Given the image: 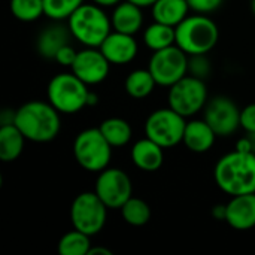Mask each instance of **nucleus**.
Returning a JSON list of instances; mask_svg holds the SVG:
<instances>
[{
	"mask_svg": "<svg viewBox=\"0 0 255 255\" xmlns=\"http://www.w3.org/2000/svg\"><path fill=\"white\" fill-rule=\"evenodd\" d=\"M215 184L229 196L255 193V152L233 151L223 155L214 167Z\"/></svg>",
	"mask_w": 255,
	"mask_h": 255,
	"instance_id": "obj_1",
	"label": "nucleus"
},
{
	"mask_svg": "<svg viewBox=\"0 0 255 255\" xmlns=\"http://www.w3.org/2000/svg\"><path fill=\"white\" fill-rule=\"evenodd\" d=\"M13 124L27 140L46 143L58 136L61 118L60 112L49 102L31 100L16 109Z\"/></svg>",
	"mask_w": 255,
	"mask_h": 255,
	"instance_id": "obj_2",
	"label": "nucleus"
},
{
	"mask_svg": "<svg viewBox=\"0 0 255 255\" xmlns=\"http://www.w3.org/2000/svg\"><path fill=\"white\" fill-rule=\"evenodd\" d=\"M67 27L72 37L87 48H99L112 31L111 16L96 3L81 4L67 18Z\"/></svg>",
	"mask_w": 255,
	"mask_h": 255,
	"instance_id": "obj_3",
	"label": "nucleus"
},
{
	"mask_svg": "<svg viewBox=\"0 0 255 255\" xmlns=\"http://www.w3.org/2000/svg\"><path fill=\"white\" fill-rule=\"evenodd\" d=\"M176 45L188 55L211 52L220 39L215 21L205 13L188 15L176 27Z\"/></svg>",
	"mask_w": 255,
	"mask_h": 255,
	"instance_id": "obj_4",
	"label": "nucleus"
},
{
	"mask_svg": "<svg viewBox=\"0 0 255 255\" xmlns=\"http://www.w3.org/2000/svg\"><path fill=\"white\" fill-rule=\"evenodd\" d=\"M88 85L73 72L55 75L46 88L48 102L64 115L78 114L81 109H84L88 102Z\"/></svg>",
	"mask_w": 255,
	"mask_h": 255,
	"instance_id": "obj_5",
	"label": "nucleus"
},
{
	"mask_svg": "<svg viewBox=\"0 0 255 255\" xmlns=\"http://www.w3.org/2000/svg\"><path fill=\"white\" fill-rule=\"evenodd\" d=\"M76 163L88 172H102L109 167L112 146L102 134L100 128L82 130L73 142Z\"/></svg>",
	"mask_w": 255,
	"mask_h": 255,
	"instance_id": "obj_6",
	"label": "nucleus"
},
{
	"mask_svg": "<svg viewBox=\"0 0 255 255\" xmlns=\"http://www.w3.org/2000/svg\"><path fill=\"white\" fill-rule=\"evenodd\" d=\"M108 218V208L96 194V191H85L78 194L70 206V221L73 229L88 235H99Z\"/></svg>",
	"mask_w": 255,
	"mask_h": 255,
	"instance_id": "obj_7",
	"label": "nucleus"
},
{
	"mask_svg": "<svg viewBox=\"0 0 255 255\" xmlns=\"http://www.w3.org/2000/svg\"><path fill=\"white\" fill-rule=\"evenodd\" d=\"M167 100L169 108L176 111L179 115L185 118L197 115L208 103V88L205 79L193 75L184 76L169 88Z\"/></svg>",
	"mask_w": 255,
	"mask_h": 255,
	"instance_id": "obj_8",
	"label": "nucleus"
},
{
	"mask_svg": "<svg viewBox=\"0 0 255 255\" xmlns=\"http://www.w3.org/2000/svg\"><path fill=\"white\" fill-rule=\"evenodd\" d=\"M188 58L190 55L175 43L164 49L154 51L149 58L148 69L157 85L170 88L188 75Z\"/></svg>",
	"mask_w": 255,
	"mask_h": 255,
	"instance_id": "obj_9",
	"label": "nucleus"
},
{
	"mask_svg": "<svg viewBox=\"0 0 255 255\" xmlns=\"http://www.w3.org/2000/svg\"><path fill=\"white\" fill-rule=\"evenodd\" d=\"M185 126V117L179 115L172 108H161L154 111L146 118L145 134L164 149L173 148L182 142Z\"/></svg>",
	"mask_w": 255,
	"mask_h": 255,
	"instance_id": "obj_10",
	"label": "nucleus"
},
{
	"mask_svg": "<svg viewBox=\"0 0 255 255\" xmlns=\"http://www.w3.org/2000/svg\"><path fill=\"white\" fill-rule=\"evenodd\" d=\"M94 191L108 209H121L133 196V182L123 169L106 167L99 172Z\"/></svg>",
	"mask_w": 255,
	"mask_h": 255,
	"instance_id": "obj_11",
	"label": "nucleus"
},
{
	"mask_svg": "<svg viewBox=\"0 0 255 255\" xmlns=\"http://www.w3.org/2000/svg\"><path fill=\"white\" fill-rule=\"evenodd\" d=\"M203 120L214 128L218 137H227L241 127V109L227 96H217L208 100L203 109Z\"/></svg>",
	"mask_w": 255,
	"mask_h": 255,
	"instance_id": "obj_12",
	"label": "nucleus"
},
{
	"mask_svg": "<svg viewBox=\"0 0 255 255\" xmlns=\"http://www.w3.org/2000/svg\"><path fill=\"white\" fill-rule=\"evenodd\" d=\"M70 69L87 85H97L108 78L111 63L103 55L100 48L85 46L84 49L78 51V55Z\"/></svg>",
	"mask_w": 255,
	"mask_h": 255,
	"instance_id": "obj_13",
	"label": "nucleus"
},
{
	"mask_svg": "<svg viewBox=\"0 0 255 255\" xmlns=\"http://www.w3.org/2000/svg\"><path fill=\"white\" fill-rule=\"evenodd\" d=\"M99 48L108 58V61L117 66L131 63L139 51L137 42L133 34H126L115 30L111 31V34L103 40Z\"/></svg>",
	"mask_w": 255,
	"mask_h": 255,
	"instance_id": "obj_14",
	"label": "nucleus"
},
{
	"mask_svg": "<svg viewBox=\"0 0 255 255\" xmlns=\"http://www.w3.org/2000/svg\"><path fill=\"white\" fill-rule=\"evenodd\" d=\"M226 223L239 232L255 227V193L233 196L227 203Z\"/></svg>",
	"mask_w": 255,
	"mask_h": 255,
	"instance_id": "obj_15",
	"label": "nucleus"
},
{
	"mask_svg": "<svg viewBox=\"0 0 255 255\" xmlns=\"http://www.w3.org/2000/svg\"><path fill=\"white\" fill-rule=\"evenodd\" d=\"M163 146H160L157 142H154L149 137H143L137 140L130 151V157L133 164L143 170V172H155L163 166L164 161V152Z\"/></svg>",
	"mask_w": 255,
	"mask_h": 255,
	"instance_id": "obj_16",
	"label": "nucleus"
},
{
	"mask_svg": "<svg viewBox=\"0 0 255 255\" xmlns=\"http://www.w3.org/2000/svg\"><path fill=\"white\" fill-rule=\"evenodd\" d=\"M111 22H112V30L134 36L143 25L142 7L128 0H123L114 7V12L111 15Z\"/></svg>",
	"mask_w": 255,
	"mask_h": 255,
	"instance_id": "obj_17",
	"label": "nucleus"
},
{
	"mask_svg": "<svg viewBox=\"0 0 255 255\" xmlns=\"http://www.w3.org/2000/svg\"><path fill=\"white\" fill-rule=\"evenodd\" d=\"M217 133L205 120H191L185 126L182 143L196 154L208 152L217 139Z\"/></svg>",
	"mask_w": 255,
	"mask_h": 255,
	"instance_id": "obj_18",
	"label": "nucleus"
},
{
	"mask_svg": "<svg viewBox=\"0 0 255 255\" xmlns=\"http://www.w3.org/2000/svg\"><path fill=\"white\" fill-rule=\"evenodd\" d=\"M154 21L176 27L181 24L190 12V4L187 0H157L151 6Z\"/></svg>",
	"mask_w": 255,
	"mask_h": 255,
	"instance_id": "obj_19",
	"label": "nucleus"
},
{
	"mask_svg": "<svg viewBox=\"0 0 255 255\" xmlns=\"http://www.w3.org/2000/svg\"><path fill=\"white\" fill-rule=\"evenodd\" d=\"M69 36H72L69 27L61 24H52L46 27L37 37V51L42 57L54 60L58 49L69 43Z\"/></svg>",
	"mask_w": 255,
	"mask_h": 255,
	"instance_id": "obj_20",
	"label": "nucleus"
},
{
	"mask_svg": "<svg viewBox=\"0 0 255 255\" xmlns=\"http://www.w3.org/2000/svg\"><path fill=\"white\" fill-rule=\"evenodd\" d=\"M27 139L15 124L0 126V160L3 163L15 161L24 149Z\"/></svg>",
	"mask_w": 255,
	"mask_h": 255,
	"instance_id": "obj_21",
	"label": "nucleus"
},
{
	"mask_svg": "<svg viewBox=\"0 0 255 255\" xmlns=\"http://www.w3.org/2000/svg\"><path fill=\"white\" fill-rule=\"evenodd\" d=\"M143 42L152 51H160L176 43V28L154 21L143 31Z\"/></svg>",
	"mask_w": 255,
	"mask_h": 255,
	"instance_id": "obj_22",
	"label": "nucleus"
},
{
	"mask_svg": "<svg viewBox=\"0 0 255 255\" xmlns=\"http://www.w3.org/2000/svg\"><path fill=\"white\" fill-rule=\"evenodd\" d=\"M155 85H157V82H155L154 76L151 75L149 69H136V70L130 72L124 81L126 93L133 99L148 97L154 91Z\"/></svg>",
	"mask_w": 255,
	"mask_h": 255,
	"instance_id": "obj_23",
	"label": "nucleus"
},
{
	"mask_svg": "<svg viewBox=\"0 0 255 255\" xmlns=\"http://www.w3.org/2000/svg\"><path fill=\"white\" fill-rule=\"evenodd\" d=\"M99 128L112 148L126 146L131 140V136H133L131 126L126 120L117 118V117L105 120Z\"/></svg>",
	"mask_w": 255,
	"mask_h": 255,
	"instance_id": "obj_24",
	"label": "nucleus"
},
{
	"mask_svg": "<svg viewBox=\"0 0 255 255\" xmlns=\"http://www.w3.org/2000/svg\"><path fill=\"white\" fill-rule=\"evenodd\" d=\"M120 211H121L123 220L128 226H133V227H142V226L148 224L151 220L149 205L145 200L133 197V196L123 205V208Z\"/></svg>",
	"mask_w": 255,
	"mask_h": 255,
	"instance_id": "obj_25",
	"label": "nucleus"
},
{
	"mask_svg": "<svg viewBox=\"0 0 255 255\" xmlns=\"http://www.w3.org/2000/svg\"><path fill=\"white\" fill-rule=\"evenodd\" d=\"M88 235L73 229L72 232H67L60 241H58V254L60 255H88L91 250Z\"/></svg>",
	"mask_w": 255,
	"mask_h": 255,
	"instance_id": "obj_26",
	"label": "nucleus"
},
{
	"mask_svg": "<svg viewBox=\"0 0 255 255\" xmlns=\"http://www.w3.org/2000/svg\"><path fill=\"white\" fill-rule=\"evenodd\" d=\"M9 4L12 15L22 22H33L45 15L43 0H10Z\"/></svg>",
	"mask_w": 255,
	"mask_h": 255,
	"instance_id": "obj_27",
	"label": "nucleus"
},
{
	"mask_svg": "<svg viewBox=\"0 0 255 255\" xmlns=\"http://www.w3.org/2000/svg\"><path fill=\"white\" fill-rule=\"evenodd\" d=\"M85 0H43L45 15L52 21L67 19Z\"/></svg>",
	"mask_w": 255,
	"mask_h": 255,
	"instance_id": "obj_28",
	"label": "nucleus"
},
{
	"mask_svg": "<svg viewBox=\"0 0 255 255\" xmlns=\"http://www.w3.org/2000/svg\"><path fill=\"white\" fill-rule=\"evenodd\" d=\"M188 73L205 79L208 78V75L211 73V63L206 57V54H200V55H190L188 58Z\"/></svg>",
	"mask_w": 255,
	"mask_h": 255,
	"instance_id": "obj_29",
	"label": "nucleus"
},
{
	"mask_svg": "<svg viewBox=\"0 0 255 255\" xmlns=\"http://www.w3.org/2000/svg\"><path fill=\"white\" fill-rule=\"evenodd\" d=\"M190 4V9L194 10L196 13H212L217 9L221 7L224 0H187Z\"/></svg>",
	"mask_w": 255,
	"mask_h": 255,
	"instance_id": "obj_30",
	"label": "nucleus"
},
{
	"mask_svg": "<svg viewBox=\"0 0 255 255\" xmlns=\"http://www.w3.org/2000/svg\"><path fill=\"white\" fill-rule=\"evenodd\" d=\"M241 127L247 133H255V103L241 109Z\"/></svg>",
	"mask_w": 255,
	"mask_h": 255,
	"instance_id": "obj_31",
	"label": "nucleus"
},
{
	"mask_svg": "<svg viewBox=\"0 0 255 255\" xmlns=\"http://www.w3.org/2000/svg\"><path fill=\"white\" fill-rule=\"evenodd\" d=\"M76 55H78V51H75V48L70 46V45L67 43V45L61 46V48L58 49V52L55 54L54 60H55L57 63H60L61 66L72 67V64H73Z\"/></svg>",
	"mask_w": 255,
	"mask_h": 255,
	"instance_id": "obj_32",
	"label": "nucleus"
},
{
	"mask_svg": "<svg viewBox=\"0 0 255 255\" xmlns=\"http://www.w3.org/2000/svg\"><path fill=\"white\" fill-rule=\"evenodd\" d=\"M236 151H241V152H254V148H253V143L250 140L248 136L239 139L236 142Z\"/></svg>",
	"mask_w": 255,
	"mask_h": 255,
	"instance_id": "obj_33",
	"label": "nucleus"
},
{
	"mask_svg": "<svg viewBox=\"0 0 255 255\" xmlns=\"http://www.w3.org/2000/svg\"><path fill=\"white\" fill-rule=\"evenodd\" d=\"M227 215V205H215L212 208V217L218 221H226Z\"/></svg>",
	"mask_w": 255,
	"mask_h": 255,
	"instance_id": "obj_34",
	"label": "nucleus"
},
{
	"mask_svg": "<svg viewBox=\"0 0 255 255\" xmlns=\"http://www.w3.org/2000/svg\"><path fill=\"white\" fill-rule=\"evenodd\" d=\"M91 1L99 4V6H102V7H115L123 0H91Z\"/></svg>",
	"mask_w": 255,
	"mask_h": 255,
	"instance_id": "obj_35",
	"label": "nucleus"
},
{
	"mask_svg": "<svg viewBox=\"0 0 255 255\" xmlns=\"http://www.w3.org/2000/svg\"><path fill=\"white\" fill-rule=\"evenodd\" d=\"M88 255H112V251L108 248H103V247H96V248L91 247Z\"/></svg>",
	"mask_w": 255,
	"mask_h": 255,
	"instance_id": "obj_36",
	"label": "nucleus"
},
{
	"mask_svg": "<svg viewBox=\"0 0 255 255\" xmlns=\"http://www.w3.org/2000/svg\"><path fill=\"white\" fill-rule=\"evenodd\" d=\"M128 1H131V3H134V4H137L140 7H151L157 0H128Z\"/></svg>",
	"mask_w": 255,
	"mask_h": 255,
	"instance_id": "obj_37",
	"label": "nucleus"
},
{
	"mask_svg": "<svg viewBox=\"0 0 255 255\" xmlns=\"http://www.w3.org/2000/svg\"><path fill=\"white\" fill-rule=\"evenodd\" d=\"M97 100H99L97 94H94L93 91H90V94H88V102H87V106H94V105H97Z\"/></svg>",
	"mask_w": 255,
	"mask_h": 255,
	"instance_id": "obj_38",
	"label": "nucleus"
},
{
	"mask_svg": "<svg viewBox=\"0 0 255 255\" xmlns=\"http://www.w3.org/2000/svg\"><path fill=\"white\" fill-rule=\"evenodd\" d=\"M248 137H250V140H251V143H253V148H254L255 152V133H248Z\"/></svg>",
	"mask_w": 255,
	"mask_h": 255,
	"instance_id": "obj_39",
	"label": "nucleus"
},
{
	"mask_svg": "<svg viewBox=\"0 0 255 255\" xmlns=\"http://www.w3.org/2000/svg\"><path fill=\"white\" fill-rule=\"evenodd\" d=\"M251 10H253V13H254L255 16V0H251Z\"/></svg>",
	"mask_w": 255,
	"mask_h": 255,
	"instance_id": "obj_40",
	"label": "nucleus"
},
{
	"mask_svg": "<svg viewBox=\"0 0 255 255\" xmlns=\"http://www.w3.org/2000/svg\"><path fill=\"white\" fill-rule=\"evenodd\" d=\"M254 58H255V52H254Z\"/></svg>",
	"mask_w": 255,
	"mask_h": 255,
	"instance_id": "obj_41",
	"label": "nucleus"
}]
</instances>
